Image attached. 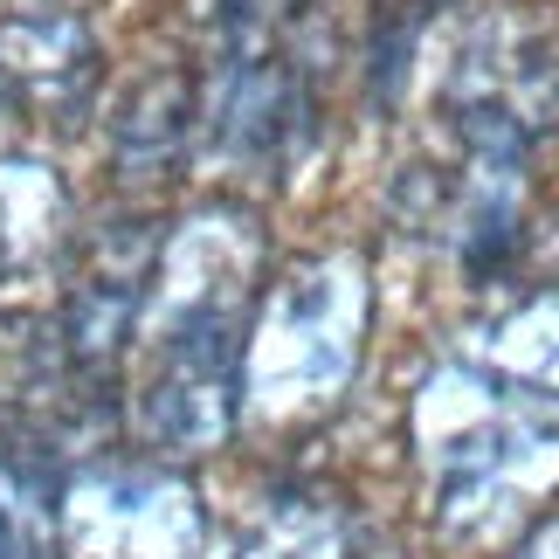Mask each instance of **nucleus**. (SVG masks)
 <instances>
[{"label": "nucleus", "instance_id": "nucleus-1", "mask_svg": "<svg viewBox=\"0 0 559 559\" xmlns=\"http://www.w3.org/2000/svg\"><path fill=\"white\" fill-rule=\"evenodd\" d=\"M255 242L235 214H201L159 249L153 332L139 367V428L166 456H207L242 415V325H249Z\"/></svg>", "mask_w": 559, "mask_h": 559}, {"label": "nucleus", "instance_id": "nucleus-2", "mask_svg": "<svg viewBox=\"0 0 559 559\" xmlns=\"http://www.w3.org/2000/svg\"><path fill=\"white\" fill-rule=\"evenodd\" d=\"M415 449L456 539H490L559 484V394L490 367H442L415 394Z\"/></svg>", "mask_w": 559, "mask_h": 559}, {"label": "nucleus", "instance_id": "nucleus-3", "mask_svg": "<svg viewBox=\"0 0 559 559\" xmlns=\"http://www.w3.org/2000/svg\"><path fill=\"white\" fill-rule=\"evenodd\" d=\"M311 0H222L207 70V139L235 166H284L318 118Z\"/></svg>", "mask_w": 559, "mask_h": 559}, {"label": "nucleus", "instance_id": "nucleus-4", "mask_svg": "<svg viewBox=\"0 0 559 559\" xmlns=\"http://www.w3.org/2000/svg\"><path fill=\"white\" fill-rule=\"evenodd\" d=\"M359 325H367V276L353 255L297 270L270 297L263 325L242 353V394L263 421L318 415L359 359Z\"/></svg>", "mask_w": 559, "mask_h": 559}, {"label": "nucleus", "instance_id": "nucleus-5", "mask_svg": "<svg viewBox=\"0 0 559 559\" xmlns=\"http://www.w3.org/2000/svg\"><path fill=\"white\" fill-rule=\"evenodd\" d=\"M207 511L174 469L97 463L62 484V559H201Z\"/></svg>", "mask_w": 559, "mask_h": 559}, {"label": "nucleus", "instance_id": "nucleus-6", "mask_svg": "<svg viewBox=\"0 0 559 559\" xmlns=\"http://www.w3.org/2000/svg\"><path fill=\"white\" fill-rule=\"evenodd\" d=\"M8 76L14 91L49 111L56 124H70V111L91 97V76H97V49L83 35V21L70 14H21L8 28Z\"/></svg>", "mask_w": 559, "mask_h": 559}, {"label": "nucleus", "instance_id": "nucleus-7", "mask_svg": "<svg viewBox=\"0 0 559 559\" xmlns=\"http://www.w3.org/2000/svg\"><path fill=\"white\" fill-rule=\"evenodd\" d=\"M0 559H62V477L49 442L0 436Z\"/></svg>", "mask_w": 559, "mask_h": 559}, {"label": "nucleus", "instance_id": "nucleus-8", "mask_svg": "<svg viewBox=\"0 0 559 559\" xmlns=\"http://www.w3.org/2000/svg\"><path fill=\"white\" fill-rule=\"evenodd\" d=\"M62 242V187L49 166L8 159L0 166V270H41Z\"/></svg>", "mask_w": 559, "mask_h": 559}, {"label": "nucleus", "instance_id": "nucleus-9", "mask_svg": "<svg viewBox=\"0 0 559 559\" xmlns=\"http://www.w3.org/2000/svg\"><path fill=\"white\" fill-rule=\"evenodd\" d=\"M235 559H353V525L325 498H276Z\"/></svg>", "mask_w": 559, "mask_h": 559}, {"label": "nucleus", "instance_id": "nucleus-10", "mask_svg": "<svg viewBox=\"0 0 559 559\" xmlns=\"http://www.w3.org/2000/svg\"><path fill=\"white\" fill-rule=\"evenodd\" d=\"M519 559H559V519H546L539 532H532V539L519 546Z\"/></svg>", "mask_w": 559, "mask_h": 559}]
</instances>
